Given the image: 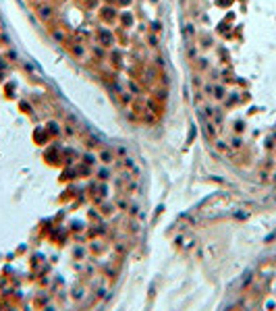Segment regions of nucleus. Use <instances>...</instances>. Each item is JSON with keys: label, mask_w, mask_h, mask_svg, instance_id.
Returning <instances> with one entry per match:
<instances>
[{"label": "nucleus", "mask_w": 276, "mask_h": 311, "mask_svg": "<svg viewBox=\"0 0 276 311\" xmlns=\"http://www.w3.org/2000/svg\"><path fill=\"white\" fill-rule=\"evenodd\" d=\"M100 158H102L104 162H112V154H110V151H100Z\"/></svg>", "instance_id": "f257e3e1"}]
</instances>
